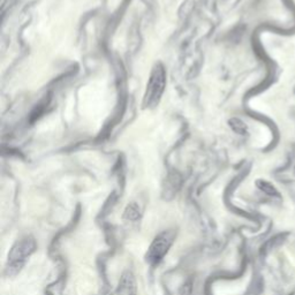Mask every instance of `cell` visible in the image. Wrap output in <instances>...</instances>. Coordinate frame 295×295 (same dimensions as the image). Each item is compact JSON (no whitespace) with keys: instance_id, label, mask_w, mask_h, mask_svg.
I'll return each mask as SVG.
<instances>
[{"instance_id":"6da1fadb","label":"cell","mask_w":295,"mask_h":295,"mask_svg":"<svg viewBox=\"0 0 295 295\" xmlns=\"http://www.w3.org/2000/svg\"><path fill=\"white\" fill-rule=\"evenodd\" d=\"M166 75H165L164 68L161 65H157L153 68L152 74L150 76V81L147 87V94H145V105L153 106L159 102L161 95L164 92L165 83H166Z\"/></svg>"},{"instance_id":"7a4b0ae2","label":"cell","mask_w":295,"mask_h":295,"mask_svg":"<svg viewBox=\"0 0 295 295\" xmlns=\"http://www.w3.org/2000/svg\"><path fill=\"white\" fill-rule=\"evenodd\" d=\"M35 241L30 238H26L18 242L8 255V271L11 270L12 274L18 272L22 268L26 257L29 256L35 250Z\"/></svg>"},{"instance_id":"3957f363","label":"cell","mask_w":295,"mask_h":295,"mask_svg":"<svg viewBox=\"0 0 295 295\" xmlns=\"http://www.w3.org/2000/svg\"><path fill=\"white\" fill-rule=\"evenodd\" d=\"M171 244H172L171 234L169 233L160 234V235L153 241L150 249H149L147 260L153 264L158 263L159 261L163 260L165 254L167 253L168 248L171 247Z\"/></svg>"},{"instance_id":"277c9868","label":"cell","mask_w":295,"mask_h":295,"mask_svg":"<svg viewBox=\"0 0 295 295\" xmlns=\"http://www.w3.org/2000/svg\"><path fill=\"white\" fill-rule=\"evenodd\" d=\"M134 284H133V279L129 277H124L123 280H121V284L119 285V289H118V294L116 295H131L132 294V289Z\"/></svg>"},{"instance_id":"5b68a950","label":"cell","mask_w":295,"mask_h":295,"mask_svg":"<svg viewBox=\"0 0 295 295\" xmlns=\"http://www.w3.org/2000/svg\"><path fill=\"white\" fill-rule=\"evenodd\" d=\"M257 186L262 192H264L265 194H268V195H270V196H279V193H278L277 189L274 188L270 183L260 180V181H257Z\"/></svg>"},{"instance_id":"8992f818","label":"cell","mask_w":295,"mask_h":295,"mask_svg":"<svg viewBox=\"0 0 295 295\" xmlns=\"http://www.w3.org/2000/svg\"><path fill=\"white\" fill-rule=\"evenodd\" d=\"M125 218H126V219H128V220H133V221L139 219L140 210H139V208H137L136 204L132 203V204L128 205L126 211H125Z\"/></svg>"},{"instance_id":"52a82bcc","label":"cell","mask_w":295,"mask_h":295,"mask_svg":"<svg viewBox=\"0 0 295 295\" xmlns=\"http://www.w3.org/2000/svg\"><path fill=\"white\" fill-rule=\"evenodd\" d=\"M235 123H237V126H232L233 129L238 133H240V134H244V133H246V126L245 124L242 123V121L235 119Z\"/></svg>"},{"instance_id":"ba28073f","label":"cell","mask_w":295,"mask_h":295,"mask_svg":"<svg viewBox=\"0 0 295 295\" xmlns=\"http://www.w3.org/2000/svg\"><path fill=\"white\" fill-rule=\"evenodd\" d=\"M192 290H193L192 282L188 281V282H186V284L184 285L183 290H181L180 295H192Z\"/></svg>"},{"instance_id":"9c48e42d","label":"cell","mask_w":295,"mask_h":295,"mask_svg":"<svg viewBox=\"0 0 295 295\" xmlns=\"http://www.w3.org/2000/svg\"><path fill=\"white\" fill-rule=\"evenodd\" d=\"M294 173H295V167H294Z\"/></svg>"}]
</instances>
